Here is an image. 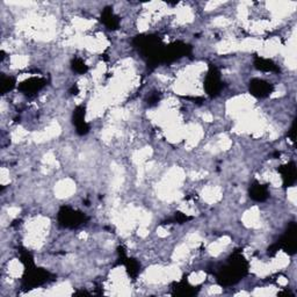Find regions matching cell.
Wrapping results in <instances>:
<instances>
[{
    "label": "cell",
    "instance_id": "277c9868",
    "mask_svg": "<svg viewBox=\"0 0 297 297\" xmlns=\"http://www.w3.org/2000/svg\"><path fill=\"white\" fill-rule=\"evenodd\" d=\"M250 91L254 97L265 98L272 93L274 91V87L270 82L260 81V79H253V81L250 82Z\"/></svg>",
    "mask_w": 297,
    "mask_h": 297
},
{
    "label": "cell",
    "instance_id": "8992f818",
    "mask_svg": "<svg viewBox=\"0 0 297 297\" xmlns=\"http://www.w3.org/2000/svg\"><path fill=\"white\" fill-rule=\"evenodd\" d=\"M279 172L282 175L283 185L286 187L293 186L296 183L297 173H296V165L295 162H288L287 165H283L279 167Z\"/></svg>",
    "mask_w": 297,
    "mask_h": 297
},
{
    "label": "cell",
    "instance_id": "ba28073f",
    "mask_svg": "<svg viewBox=\"0 0 297 297\" xmlns=\"http://www.w3.org/2000/svg\"><path fill=\"white\" fill-rule=\"evenodd\" d=\"M268 196H270V193H268L267 187L264 186V185L254 183L250 187V197L254 201H257V202L266 201Z\"/></svg>",
    "mask_w": 297,
    "mask_h": 297
},
{
    "label": "cell",
    "instance_id": "6da1fadb",
    "mask_svg": "<svg viewBox=\"0 0 297 297\" xmlns=\"http://www.w3.org/2000/svg\"><path fill=\"white\" fill-rule=\"evenodd\" d=\"M247 272V263L241 254H235L228 266L219 274L218 281L224 286L234 285Z\"/></svg>",
    "mask_w": 297,
    "mask_h": 297
},
{
    "label": "cell",
    "instance_id": "52a82bcc",
    "mask_svg": "<svg viewBox=\"0 0 297 297\" xmlns=\"http://www.w3.org/2000/svg\"><path fill=\"white\" fill-rule=\"evenodd\" d=\"M73 123L77 128V133L79 135H85L88 133V126L85 122V108L78 107L73 114Z\"/></svg>",
    "mask_w": 297,
    "mask_h": 297
},
{
    "label": "cell",
    "instance_id": "8fae6325",
    "mask_svg": "<svg viewBox=\"0 0 297 297\" xmlns=\"http://www.w3.org/2000/svg\"><path fill=\"white\" fill-rule=\"evenodd\" d=\"M102 21L105 22V25H106L109 29H116L117 26H119V20H117V18L113 14L110 8H106L104 13H102Z\"/></svg>",
    "mask_w": 297,
    "mask_h": 297
},
{
    "label": "cell",
    "instance_id": "30bf717a",
    "mask_svg": "<svg viewBox=\"0 0 297 297\" xmlns=\"http://www.w3.org/2000/svg\"><path fill=\"white\" fill-rule=\"evenodd\" d=\"M44 86V81L43 79H36V78H31L29 81H25L24 85L21 86V88L24 89L25 92H29V93H34V92L38 91Z\"/></svg>",
    "mask_w": 297,
    "mask_h": 297
},
{
    "label": "cell",
    "instance_id": "9c48e42d",
    "mask_svg": "<svg viewBox=\"0 0 297 297\" xmlns=\"http://www.w3.org/2000/svg\"><path fill=\"white\" fill-rule=\"evenodd\" d=\"M254 65L258 70H261V71H266V72H273V71H279V68L274 64L272 60L266 59V58H255L254 60Z\"/></svg>",
    "mask_w": 297,
    "mask_h": 297
},
{
    "label": "cell",
    "instance_id": "5b68a950",
    "mask_svg": "<svg viewBox=\"0 0 297 297\" xmlns=\"http://www.w3.org/2000/svg\"><path fill=\"white\" fill-rule=\"evenodd\" d=\"M204 87H206L207 93L209 95H216L221 89V79H219V73L215 68L210 69L206 78V82H204Z\"/></svg>",
    "mask_w": 297,
    "mask_h": 297
},
{
    "label": "cell",
    "instance_id": "7a4b0ae2",
    "mask_svg": "<svg viewBox=\"0 0 297 297\" xmlns=\"http://www.w3.org/2000/svg\"><path fill=\"white\" fill-rule=\"evenodd\" d=\"M280 248L287 252L288 254H295L297 250V225L296 223H292L288 230L277 243Z\"/></svg>",
    "mask_w": 297,
    "mask_h": 297
},
{
    "label": "cell",
    "instance_id": "3957f363",
    "mask_svg": "<svg viewBox=\"0 0 297 297\" xmlns=\"http://www.w3.org/2000/svg\"><path fill=\"white\" fill-rule=\"evenodd\" d=\"M58 219L64 226L75 228V226L81 225L85 221V215L79 212H76V210H72L71 208H68V207H64V208L60 209Z\"/></svg>",
    "mask_w": 297,
    "mask_h": 297
},
{
    "label": "cell",
    "instance_id": "4fadbf2b",
    "mask_svg": "<svg viewBox=\"0 0 297 297\" xmlns=\"http://www.w3.org/2000/svg\"><path fill=\"white\" fill-rule=\"evenodd\" d=\"M295 133H296V122H294V124H293V127H292V129H290V133H289V137L290 138H292V140L293 142H295Z\"/></svg>",
    "mask_w": 297,
    "mask_h": 297
},
{
    "label": "cell",
    "instance_id": "7c38bea8",
    "mask_svg": "<svg viewBox=\"0 0 297 297\" xmlns=\"http://www.w3.org/2000/svg\"><path fill=\"white\" fill-rule=\"evenodd\" d=\"M72 68L73 70H75L76 72L78 73H85L86 71H87V66L85 65V63L82 62L81 59L77 58L72 62Z\"/></svg>",
    "mask_w": 297,
    "mask_h": 297
}]
</instances>
